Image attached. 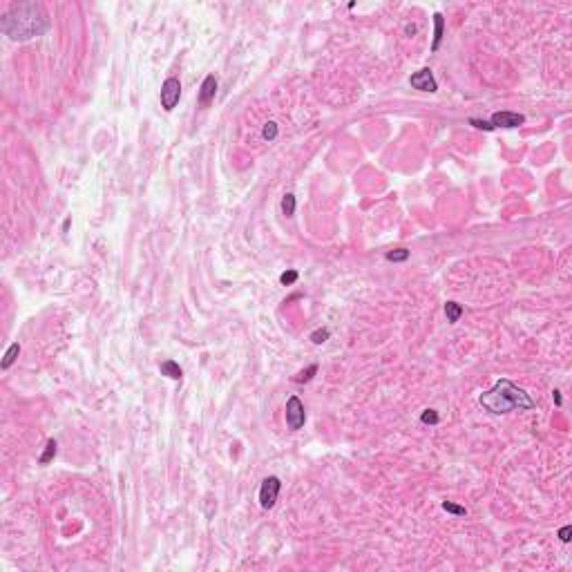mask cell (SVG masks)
I'll list each match as a JSON object with an SVG mask.
<instances>
[{"instance_id": "cell-2", "label": "cell", "mask_w": 572, "mask_h": 572, "mask_svg": "<svg viewBox=\"0 0 572 572\" xmlns=\"http://www.w3.org/2000/svg\"><path fill=\"white\" fill-rule=\"evenodd\" d=\"M481 407L490 414H510V411L519 409V411H527V409H534L537 402L530 398V394H525V389H521L519 385H514L512 380L501 378L497 380V385L492 387L490 391L481 394L478 398Z\"/></svg>"}, {"instance_id": "cell-10", "label": "cell", "mask_w": 572, "mask_h": 572, "mask_svg": "<svg viewBox=\"0 0 572 572\" xmlns=\"http://www.w3.org/2000/svg\"><path fill=\"white\" fill-rule=\"evenodd\" d=\"M443 25H445L443 16H441V14H434V43H431V51H436L438 47H441V41H443Z\"/></svg>"}, {"instance_id": "cell-12", "label": "cell", "mask_w": 572, "mask_h": 572, "mask_svg": "<svg viewBox=\"0 0 572 572\" xmlns=\"http://www.w3.org/2000/svg\"><path fill=\"white\" fill-rule=\"evenodd\" d=\"M18 353H21V345H18V342H14V345L7 349V353H5V358H2V362H0V367H2V369H9V367L16 362Z\"/></svg>"}, {"instance_id": "cell-18", "label": "cell", "mask_w": 572, "mask_h": 572, "mask_svg": "<svg viewBox=\"0 0 572 572\" xmlns=\"http://www.w3.org/2000/svg\"><path fill=\"white\" fill-rule=\"evenodd\" d=\"M262 137L266 139V141H273V139L277 137V123H273V121L266 123V125H264V130H262Z\"/></svg>"}, {"instance_id": "cell-9", "label": "cell", "mask_w": 572, "mask_h": 572, "mask_svg": "<svg viewBox=\"0 0 572 572\" xmlns=\"http://www.w3.org/2000/svg\"><path fill=\"white\" fill-rule=\"evenodd\" d=\"M159 369H161L163 375H168V378H173V380H181V375H183L181 367H179L174 360H163Z\"/></svg>"}, {"instance_id": "cell-20", "label": "cell", "mask_w": 572, "mask_h": 572, "mask_svg": "<svg viewBox=\"0 0 572 572\" xmlns=\"http://www.w3.org/2000/svg\"><path fill=\"white\" fill-rule=\"evenodd\" d=\"M279 282H282L284 286H291V284H295V282H298V271L291 269V271H286V273H282V275H279Z\"/></svg>"}, {"instance_id": "cell-3", "label": "cell", "mask_w": 572, "mask_h": 572, "mask_svg": "<svg viewBox=\"0 0 572 572\" xmlns=\"http://www.w3.org/2000/svg\"><path fill=\"white\" fill-rule=\"evenodd\" d=\"M279 490H282V481L277 476H269L262 481V487H259V505L264 510H271V507L277 503L279 497Z\"/></svg>"}, {"instance_id": "cell-23", "label": "cell", "mask_w": 572, "mask_h": 572, "mask_svg": "<svg viewBox=\"0 0 572 572\" xmlns=\"http://www.w3.org/2000/svg\"><path fill=\"white\" fill-rule=\"evenodd\" d=\"M570 534H572V527H570V525H566V527H561V530H559V539H561L563 543H568V541L572 539Z\"/></svg>"}, {"instance_id": "cell-21", "label": "cell", "mask_w": 572, "mask_h": 572, "mask_svg": "<svg viewBox=\"0 0 572 572\" xmlns=\"http://www.w3.org/2000/svg\"><path fill=\"white\" fill-rule=\"evenodd\" d=\"M421 421L425 423V425H436V423H438V414H436L434 409H425L421 416Z\"/></svg>"}, {"instance_id": "cell-6", "label": "cell", "mask_w": 572, "mask_h": 572, "mask_svg": "<svg viewBox=\"0 0 572 572\" xmlns=\"http://www.w3.org/2000/svg\"><path fill=\"white\" fill-rule=\"evenodd\" d=\"M409 83L414 90H421V92H436L438 90V83H436L431 70H421V72H416V74H411Z\"/></svg>"}, {"instance_id": "cell-1", "label": "cell", "mask_w": 572, "mask_h": 572, "mask_svg": "<svg viewBox=\"0 0 572 572\" xmlns=\"http://www.w3.org/2000/svg\"><path fill=\"white\" fill-rule=\"evenodd\" d=\"M0 29L11 41H31L50 29V18L38 2H18L0 21Z\"/></svg>"}, {"instance_id": "cell-22", "label": "cell", "mask_w": 572, "mask_h": 572, "mask_svg": "<svg viewBox=\"0 0 572 572\" xmlns=\"http://www.w3.org/2000/svg\"><path fill=\"white\" fill-rule=\"evenodd\" d=\"M470 123H472L474 127H478V130H485V132H492V130H494V125H492V123L481 121V119H470Z\"/></svg>"}, {"instance_id": "cell-4", "label": "cell", "mask_w": 572, "mask_h": 572, "mask_svg": "<svg viewBox=\"0 0 572 572\" xmlns=\"http://www.w3.org/2000/svg\"><path fill=\"white\" fill-rule=\"evenodd\" d=\"M304 423H306V411H304L302 400L298 396H291L286 400V425L291 431H298L304 427Z\"/></svg>"}, {"instance_id": "cell-11", "label": "cell", "mask_w": 572, "mask_h": 572, "mask_svg": "<svg viewBox=\"0 0 572 572\" xmlns=\"http://www.w3.org/2000/svg\"><path fill=\"white\" fill-rule=\"evenodd\" d=\"M445 315H447V322H451V324H456L458 320H461V315H463V306L458 302H447L445 304Z\"/></svg>"}, {"instance_id": "cell-24", "label": "cell", "mask_w": 572, "mask_h": 572, "mask_svg": "<svg viewBox=\"0 0 572 572\" xmlns=\"http://www.w3.org/2000/svg\"><path fill=\"white\" fill-rule=\"evenodd\" d=\"M552 398H554V405H561V394H559V391H554Z\"/></svg>"}, {"instance_id": "cell-13", "label": "cell", "mask_w": 572, "mask_h": 572, "mask_svg": "<svg viewBox=\"0 0 572 572\" xmlns=\"http://www.w3.org/2000/svg\"><path fill=\"white\" fill-rule=\"evenodd\" d=\"M56 447H58V445H56V441H54V438H50V441H47V445H45V451H43L41 458H38V463H41V465H47L50 461H54Z\"/></svg>"}, {"instance_id": "cell-8", "label": "cell", "mask_w": 572, "mask_h": 572, "mask_svg": "<svg viewBox=\"0 0 572 572\" xmlns=\"http://www.w3.org/2000/svg\"><path fill=\"white\" fill-rule=\"evenodd\" d=\"M215 92H217V78H215V74H208L201 83V90H199V103L208 105L215 99Z\"/></svg>"}, {"instance_id": "cell-5", "label": "cell", "mask_w": 572, "mask_h": 572, "mask_svg": "<svg viewBox=\"0 0 572 572\" xmlns=\"http://www.w3.org/2000/svg\"><path fill=\"white\" fill-rule=\"evenodd\" d=\"M179 99H181V83H179V78L170 76V78H166V83H163V87H161V105H163V110L173 112L174 105L179 103Z\"/></svg>"}, {"instance_id": "cell-14", "label": "cell", "mask_w": 572, "mask_h": 572, "mask_svg": "<svg viewBox=\"0 0 572 572\" xmlns=\"http://www.w3.org/2000/svg\"><path fill=\"white\" fill-rule=\"evenodd\" d=\"M282 213L286 215V217H293L295 215V195L286 193L282 199Z\"/></svg>"}, {"instance_id": "cell-19", "label": "cell", "mask_w": 572, "mask_h": 572, "mask_svg": "<svg viewBox=\"0 0 572 572\" xmlns=\"http://www.w3.org/2000/svg\"><path fill=\"white\" fill-rule=\"evenodd\" d=\"M315 373H318V365H311L309 369H306V371H302V373H299V375H295L293 380H295V382H309V380L313 378Z\"/></svg>"}, {"instance_id": "cell-7", "label": "cell", "mask_w": 572, "mask_h": 572, "mask_svg": "<svg viewBox=\"0 0 572 572\" xmlns=\"http://www.w3.org/2000/svg\"><path fill=\"white\" fill-rule=\"evenodd\" d=\"M525 123V117L519 112H494L492 114V125L494 127H519Z\"/></svg>"}, {"instance_id": "cell-16", "label": "cell", "mask_w": 572, "mask_h": 572, "mask_svg": "<svg viewBox=\"0 0 572 572\" xmlns=\"http://www.w3.org/2000/svg\"><path fill=\"white\" fill-rule=\"evenodd\" d=\"M385 257L389 259V262H405V259L409 257V250L407 249H396V250H389Z\"/></svg>"}, {"instance_id": "cell-17", "label": "cell", "mask_w": 572, "mask_h": 572, "mask_svg": "<svg viewBox=\"0 0 572 572\" xmlns=\"http://www.w3.org/2000/svg\"><path fill=\"white\" fill-rule=\"evenodd\" d=\"M331 331L329 329H315L313 333H311V340H313V345H324L326 340H329Z\"/></svg>"}, {"instance_id": "cell-15", "label": "cell", "mask_w": 572, "mask_h": 572, "mask_svg": "<svg viewBox=\"0 0 572 572\" xmlns=\"http://www.w3.org/2000/svg\"><path fill=\"white\" fill-rule=\"evenodd\" d=\"M443 510L449 512V514H454V517H465V514H467L465 507L456 505V503H451V501H443Z\"/></svg>"}]
</instances>
